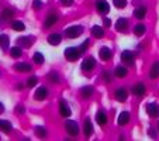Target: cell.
<instances>
[{
  "instance_id": "cell-34",
  "label": "cell",
  "mask_w": 159,
  "mask_h": 141,
  "mask_svg": "<svg viewBox=\"0 0 159 141\" xmlns=\"http://www.w3.org/2000/svg\"><path fill=\"white\" fill-rule=\"evenodd\" d=\"M48 79L52 82V83H58V82H59V75H58L57 72H51L48 75Z\"/></svg>"
},
{
  "instance_id": "cell-6",
  "label": "cell",
  "mask_w": 159,
  "mask_h": 141,
  "mask_svg": "<svg viewBox=\"0 0 159 141\" xmlns=\"http://www.w3.org/2000/svg\"><path fill=\"white\" fill-rule=\"evenodd\" d=\"M96 9L100 14H107V13L110 12V6H108V3L106 0H99L96 3Z\"/></svg>"
},
{
  "instance_id": "cell-33",
  "label": "cell",
  "mask_w": 159,
  "mask_h": 141,
  "mask_svg": "<svg viewBox=\"0 0 159 141\" xmlns=\"http://www.w3.org/2000/svg\"><path fill=\"white\" fill-rule=\"evenodd\" d=\"M21 54H23V51H21L20 47H13V48L10 49V55H11L13 58H18V57H21Z\"/></svg>"
},
{
  "instance_id": "cell-29",
  "label": "cell",
  "mask_w": 159,
  "mask_h": 141,
  "mask_svg": "<svg viewBox=\"0 0 159 141\" xmlns=\"http://www.w3.org/2000/svg\"><path fill=\"white\" fill-rule=\"evenodd\" d=\"M0 130H3V131H6V133L11 131V130H13L11 123H10V121H7V120H0Z\"/></svg>"
},
{
  "instance_id": "cell-21",
  "label": "cell",
  "mask_w": 159,
  "mask_h": 141,
  "mask_svg": "<svg viewBox=\"0 0 159 141\" xmlns=\"http://www.w3.org/2000/svg\"><path fill=\"white\" fill-rule=\"evenodd\" d=\"M83 131H84V135H86V137H90V135L93 134V126H92V121H90L89 119H86V121H84Z\"/></svg>"
},
{
  "instance_id": "cell-13",
  "label": "cell",
  "mask_w": 159,
  "mask_h": 141,
  "mask_svg": "<svg viewBox=\"0 0 159 141\" xmlns=\"http://www.w3.org/2000/svg\"><path fill=\"white\" fill-rule=\"evenodd\" d=\"M96 121H97V124H99V126H106V124H107V114H106L103 110L97 111Z\"/></svg>"
},
{
  "instance_id": "cell-35",
  "label": "cell",
  "mask_w": 159,
  "mask_h": 141,
  "mask_svg": "<svg viewBox=\"0 0 159 141\" xmlns=\"http://www.w3.org/2000/svg\"><path fill=\"white\" fill-rule=\"evenodd\" d=\"M113 3L117 9H123V7L127 6V0H113Z\"/></svg>"
},
{
  "instance_id": "cell-17",
  "label": "cell",
  "mask_w": 159,
  "mask_h": 141,
  "mask_svg": "<svg viewBox=\"0 0 159 141\" xmlns=\"http://www.w3.org/2000/svg\"><path fill=\"white\" fill-rule=\"evenodd\" d=\"M99 55H100V58H102L103 61H108L111 58L110 48H107V47H102V48H100V51H99Z\"/></svg>"
},
{
  "instance_id": "cell-4",
  "label": "cell",
  "mask_w": 159,
  "mask_h": 141,
  "mask_svg": "<svg viewBox=\"0 0 159 141\" xmlns=\"http://www.w3.org/2000/svg\"><path fill=\"white\" fill-rule=\"evenodd\" d=\"M65 127H66V131L69 133V135H78L79 134V126L76 121L68 120L65 124Z\"/></svg>"
},
{
  "instance_id": "cell-9",
  "label": "cell",
  "mask_w": 159,
  "mask_h": 141,
  "mask_svg": "<svg viewBox=\"0 0 159 141\" xmlns=\"http://www.w3.org/2000/svg\"><path fill=\"white\" fill-rule=\"evenodd\" d=\"M13 16H14V10L13 9H4L3 12H2V14H0V24L2 23H6L7 20H11Z\"/></svg>"
},
{
  "instance_id": "cell-2",
  "label": "cell",
  "mask_w": 159,
  "mask_h": 141,
  "mask_svg": "<svg viewBox=\"0 0 159 141\" xmlns=\"http://www.w3.org/2000/svg\"><path fill=\"white\" fill-rule=\"evenodd\" d=\"M82 33H83V27L82 26H72V27L66 28V31H65L68 38H78Z\"/></svg>"
},
{
  "instance_id": "cell-31",
  "label": "cell",
  "mask_w": 159,
  "mask_h": 141,
  "mask_svg": "<svg viewBox=\"0 0 159 141\" xmlns=\"http://www.w3.org/2000/svg\"><path fill=\"white\" fill-rule=\"evenodd\" d=\"M35 133H37V135H38V137H41V138L47 137V134H48L47 129H45V127H41V126H37L35 127Z\"/></svg>"
},
{
  "instance_id": "cell-30",
  "label": "cell",
  "mask_w": 159,
  "mask_h": 141,
  "mask_svg": "<svg viewBox=\"0 0 159 141\" xmlns=\"http://www.w3.org/2000/svg\"><path fill=\"white\" fill-rule=\"evenodd\" d=\"M11 27H13V30H16V31H24L25 30L24 23H21V21H13Z\"/></svg>"
},
{
  "instance_id": "cell-7",
  "label": "cell",
  "mask_w": 159,
  "mask_h": 141,
  "mask_svg": "<svg viewBox=\"0 0 159 141\" xmlns=\"http://www.w3.org/2000/svg\"><path fill=\"white\" fill-rule=\"evenodd\" d=\"M134 58L135 57L131 51H123V54H121V61L125 65H134Z\"/></svg>"
},
{
  "instance_id": "cell-8",
  "label": "cell",
  "mask_w": 159,
  "mask_h": 141,
  "mask_svg": "<svg viewBox=\"0 0 159 141\" xmlns=\"http://www.w3.org/2000/svg\"><path fill=\"white\" fill-rule=\"evenodd\" d=\"M147 113L149 114L151 117H158L159 116V105L158 103H148Z\"/></svg>"
},
{
  "instance_id": "cell-44",
  "label": "cell",
  "mask_w": 159,
  "mask_h": 141,
  "mask_svg": "<svg viewBox=\"0 0 159 141\" xmlns=\"http://www.w3.org/2000/svg\"><path fill=\"white\" fill-rule=\"evenodd\" d=\"M0 75H2V72H0Z\"/></svg>"
},
{
  "instance_id": "cell-25",
  "label": "cell",
  "mask_w": 159,
  "mask_h": 141,
  "mask_svg": "<svg viewBox=\"0 0 159 141\" xmlns=\"http://www.w3.org/2000/svg\"><path fill=\"white\" fill-rule=\"evenodd\" d=\"M92 34H93L96 38H102V37L104 35V30H103V27H100V26H93V27H92Z\"/></svg>"
},
{
  "instance_id": "cell-38",
  "label": "cell",
  "mask_w": 159,
  "mask_h": 141,
  "mask_svg": "<svg viewBox=\"0 0 159 141\" xmlns=\"http://www.w3.org/2000/svg\"><path fill=\"white\" fill-rule=\"evenodd\" d=\"M33 7H34L35 10H39V9L42 7V3L39 2V0H34V2H33Z\"/></svg>"
},
{
  "instance_id": "cell-15",
  "label": "cell",
  "mask_w": 159,
  "mask_h": 141,
  "mask_svg": "<svg viewBox=\"0 0 159 141\" xmlns=\"http://www.w3.org/2000/svg\"><path fill=\"white\" fill-rule=\"evenodd\" d=\"M57 21H58V16L55 14V13H51V14L47 16V18H45V27H47V28L52 27Z\"/></svg>"
},
{
  "instance_id": "cell-18",
  "label": "cell",
  "mask_w": 159,
  "mask_h": 141,
  "mask_svg": "<svg viewBox=\"0 0 159 141\" xmlns=\"http://www.w3.org/2000/svg\"><path fill=\"white\" fill-rule=\"evenodd\" d=\"M93 92H94L93 86H83V87L80 89V95L84 97V99H89V97H92Z\"/></svg>"
},
{
  "instance_id": "cell-12",
  "label": "cell",
  "mask_w": 159,
  "mask_h": 141,
  "mask_svg": "<svg viewBox=\"0 0 159 141\" xmlns=\"http://www.w3.org/2000/svg\"><path fill=\"white\" fill-rule=\"evenodd\" d=\"M114 75L117 76V78L123 79V78H125V76L128 75V69H127L125 66L120 65V66H117V68L114 69Z\"/></svg>"
},
{
  "instance_id": "cell-11",
  "label": "cell",
  "mask_w": 159,
  "mask_h": 141,
  "mask_svg": "<svg viewBox=\"0 0 159 141\" xmlns=\"http://www.w3.org/2000/svg\"><path fill=\"white\" fill-rule=\"evenodd\" d=\"M127 97H128V92L125 90V87H120L116 90V99L118 102H125Z\"/></svg>"
},
{
  "instance_id": "cell-39",
  "label": "cell",
  "mask_w": 159,
  "mask_h": 141,
  "mask_svg": "<svg viewBox=\"0 0 159 141\" xmlns=\"http://www.w3.org/2000/svg\"><path fill=\"white\" fill-rule=\"evenodd\" d=\"M24 111H25V109L23 107V106H17V107H16V113H17L18 116H21V114H24Z\"/></svg>"
},
{
  "instance_id": "cell-23",
  "label": "cell",
  "mask_w": 159,
  "mask_h": 141,
  "mask_svg": "<svg viewBox=\"0 0 159 141\" xmlns=\"http://www.w3.org/2000/svg\"><path fill=\"white\" fill-rule=\"evenodd\" d=\"M149 76H151V79L159 78V61H156V62L152 65V68H151V72H149Z\"/></svg>"
},
{
  "instance_id": "cell-20",
  "label": "cell",
  "mask_w": 159,
  "mask_h": 141,
  "mask_svg": "<svg viewBox=\"0 0 159 141\" xmlns=\"http://www.w3.org/2000/svg\"><path fill=\"white\" fill-rule=\"evenodd\" d=\"M127 26H128V20L124 17H120L117 20V23H116V28H117L118 31H124L127 28Z\"/></svg>"
},
{
  "instance_id": "cell-14",
  "label": "cell",
  "mask_w": 159,
  "mask_h": 141,
  "mask_svg": "<svg viewBox=\"0 0 159 141\" xmlns=\"http://www.w3.org/2000/svg\"><path fill=\"white\" fill-rule=\"evenodd\" d=\"M16 71H18V72H30L31 71V65L27 62H18L14 65Z\"/></svg>"
},
{
  "instance_id": "cell-22",
  "label": "cell",
  "mask_w": 159,
  "mask_h": 141,
  "mask_svg": "<svg viewBox=\"0 0 159 141\" xmlns=\"http://www.w3.org/2000/svg\"><path fill=\"white\" fill-rule=\"evenodd\" d=\"M128 121H129V113L128 111H123V113H120V116H118V126H125Z\"/></svg>"
},
{
  "instance_id": "cell-1",
  "label": "cell",
  "mask_w": 159,
  "mask_h": 141,
  "mask_svg": "<svg viewBox=\"0 0 159 141\" xmlns=\"http://www.w3.org/2000/svg\"><path fill=\"white\" fill-rule=\"evenodd\" d=\"M79 57H80V52H79V48H75V47H69V48L65 49V58L70 62L73 61H78Z\"/></svg>"
},
{
  "instance_id": "cell-28",
  "label": "cell",
  "mask_w": 159,
  "mask_h": 141,
  "mask_svg": "<svg viewBox=\"0 0 159 141\" xmlns=\"http://www.w3.org/2000/svg\"><path fill=\"white\" fill-rule=\"evenodd\" d=\"M145 31H147V27H145L144 24H138L134 27V34L137 37H142L145 34Z\"/></svg>"
},
{
  "instance_id": "cell-36",
  "label": "cell",
  "mask_w": 159,
  "mask_h": 141,
  "mask_svg": "<svg viewBox=\"0 0 159 141\" xmlns=\"http://www.w3.org/2000/svg\"><path fill=\"white\" fill-rule=\"evenodd\" d=\"M37 83H38V79H37L35 76H31V78L27 81V86L28 87H34Z\"/></svg>"
},
{
  "instance_id": "cell-24",
  "label": "cell",
  "mask_w": 159,
  "mask_h": 141,
  "mask_svg": "<svg viewBox=\"0 0 159 141\" xmlns=\"http://www.w3.org/2000/svg\"><path fill=\"white\" fill-rule=\"evenodd\" d=\"M9 44H10L9 35L2 34V35H0V48H2V49H7V48H9Z\"/></svg>"
},
{
  "instance_id": "cell-5",
  "label": "cell",
  "mask_w": 159,
  "mask_h": 141,
  "mask_svg": "<svg viewBox=\"0 0 159 141\" xmlns=\"http://www.w3.org/2000/svg\"><path fill=\"white\" fill-rule=\"evenodd\" d=\"M59 113L62 117H69L70 114H72V110H70L69 105H68L65 100H61V103H59Z\"/></svg>"
},
{
  "instance_id": "cell-27",
  "label": "cell",
  "mask_w": 159,
  "mask_h": 141,
  "mask_svg": "<svg viewBox=\"0 0 159 141\" xmlns=\"http://www.w3.org/2000/svg\"><path fill=\"white\" fill-rule=\"evenodd\" d=\"M17 42L21 47H24V48H30L31 47V38H28V37H20L17 40Z\"/></svg>"
},
{
  "instance_id": "cell-19",
  "label": "cell",
  "mask_w": 159,
  "mask_h": 141,
  "mask_svg": "<svg viewBox=\"0 0 159 141\" xmlns=\"http://www.w3.org/2000/svg\"><path fill=\"white\" fill-rule=\"evenodd\" d=\"M61 41H62V37H61V34H58V33L51 34V35L48 37V42L51 45H59Z\"/></svg>"
},
{
  "instance_id": "cell-3",
  "label": "cell",
  "mask_w": 159,
  "mask_h": 141,
  "mask_svg": "<svg viewBox=\"0 0 159 141\" xmlns=\"http://www.w3.org/2000/svg\"><path fill=\"white\" fill-rule=\"evenodd\" d=\"M94 66H96V59H94L93 57L84 58L83 62H82V69H83L84 72H89V71L94 69Z\"/></svg>"
},
{
  "instance_id": "cell-40",
  "label": "cell",
  "mask_w": 159,
  "mask_h": 141,
  "mask_svg": "<svg viewBox=\"0 0 159 141\" xmlns=\"http://www.w3.org/2000/svg\"><path fill=\"white\" fill-rule=\"evenodd\" d=\"M103 79H104L106 82H111V76H110V72H103Z\"/></svg>"
},
{
  "instance_id": "cell-32",
  "label": "cell",
  "mask_w": 159,
  "mask_h": 141,
  "mask_svg": "<svg viewBox=\"0 0 159 141\" xmlns=\"http://www.w3.org/2000/svg\"><path fill=\"white\" fill-rule=\"evenodd\" d=\"M33 61L37 63V65H41V63H44V55H42L41 52H35L33 57Z\"/></svg>"
},
{
  "instance_id": "cell-26",
  "label": "cell",
  "mask_w": 159,
  "mask_h": 141,
  "mask_svg": "<svg viewBox=\"0 0 159 141\" xmlns=\"http://www.w3.org/2000/svg\"><path fill=\"white\" fill-rule=\"evenodd\" d=\"M134 16L137 18H139V20H142V18H145V16H147V7H138V9H135L134 12Z\"/></svg>"
},
{
  "instance_id": "cell-10",
  "label": "cell",
  "mask_w": 159,
  "mask_h": 141,
  "mask_svg": "<svg viewBox=\"0 0 159 141\" xmlns=\"http://www.w3.org/2000/svg\"><path fill=\"white\" fill-rule=\"evenodd\" d=\"M47 96H48V89L45 86L38 87V89L35 90V95H34V97H35L37 100H44V99H47Z\"/></svg>"
},
{
  "instance_id": "cell-43",
  "label": "cell",
  "mask_w": 159,
  "mask_h": 141,
  "mask_svg": "<svg viewBox=\"0 0 159 141\" xmlns=\"http://www.w3.org/2000/svg\"><path fill=\"white\" fill-rule=\"evenodd\" d=\"M3 111H4V105H3L2 102H0V114L3 113Z\"/></svg>"
},
{
  "instance_id": "cell-37",
  "label": "cell",
  "mask_w": 159,
  "mask_h": 141,
  "mask_svg": "<svg viewBox=\"0 0 159 141\" xmlns=\"http://www.w3.org/2000/svg\"><path fill=\"white\" fill-rule=\"evenodd\" d=\"M87 47H89V40H86V41L82 44V47H79V52H80V55L84 54V51L87 49Z\"/></svg>"
},
{
  "instance_id": "cell-41",
  "label": "cell",
  "mask_w": 159,
  "mask_h": 141,
  "mask_svg": "<svg viewBox=\"0 0 159 141\" xmlns=\"http://www.w3.org/2000/svg\"><path fill=\"white\" fill-rule=\"evenodd\" d=\"M62 2V4L63 6H66V7H69V6H72L73 4V0H61Z\"/></svg>"
},
{
  "instance_id": "cell-16",
  "label": "cell",
  "mask_w": 159,
  "mask_h": 141,
  "mask_svg": "<svg viewBox=\"0 0 159 141\" xmlns=\"http://www.w3.org/2000/svg\"><path fill=\"white\" fill-rule=\"evenodd\" d=\"M132 93L135 96H142L145 93V85L144 83H137L132 86Z\"/></svg>"
},
{
  "instance_id": "cell-42",
  "label": "cell",
  "mask_w": 159,
  "mask_h": 141,
  "mask_svg": "<svg viewBox=\"0 0 159 141\" xmlns=\"http://www.w3.org/2000/svg\"><path fill=\"white\" fill-rule=\"evenodd\" d=\"M104 26H106V27H110V26H111L110 18H104Z\"/></svg>"
}]
</instances>
